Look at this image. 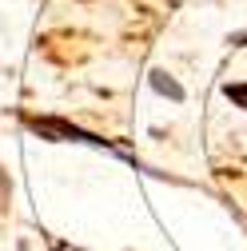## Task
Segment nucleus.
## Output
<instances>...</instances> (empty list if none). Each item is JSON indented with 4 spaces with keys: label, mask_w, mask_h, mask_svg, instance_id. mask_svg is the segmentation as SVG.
Instances as JSON below:
<instances>
[{
    "label": "nucleus",
    "mask_w": 247,
    "mask_h": 251,
    "mask_svg": "<svg viewBox=\"0 0 247 251\" xmlns=\"http://www.w3.org/2000/svg\"><path fill=\"white\" fill-rule=\"evenodd\" d=\"M20 124L28 132H36L40 140H52V144H92V148H112V140L96 136V132H88L80 128V124L64 120V116H32V112H24Z\"/></svg>",
    "instance_id": "1"
},
{
    "label": "nucleus",
    "mask_w": 247,
    "mask_h": 251,
    "mask_svg": "<svg viewBox=\"0 0 247 251\" xmlns=\"http://www.w3.org/2000/svg\"><path fill=\"white\" fill-rule=\"evenodd\" d=\"M148 84L156 88L160 96H168L172 104H183V100H188V92H183V84H179V80H175V76H172L168 68H151V72H148Z\"/></svg>",
    "instance_id": "2"
},
{
    "label": "nucleus",
    "mask_w": 247,
    "mask_h": 251,
    "mask_svg": "<svg viewBox=\"0 0 247 251\" xmlns=\"http://www.w3.org/2000/svg\"><path fill=\"white\" fill-rule=\"evenodd\" d=\"M223 96L235 104V108H243L247 112V80H235V84H223Z\"/></svg>",
    "instance_id": "3"
},
{
    "label": "nucleus",
    "mask_w": 247,
    "mask_h": 251,
    "mask_svg": "<svg viewBox=\"0 0 247 251\" xmlns=\"http://www.w3.org/2000/svg\"><path fill=\"white\" fill-rule=\"evenodd\" d=\"M231 44H235V48H247V32H235V36H231Z\"/></svg>",
    "instance_id": "4"
},
{
    "label": "nucleus",
    "mask_w": 247,
    "mask_h": 251,
    "mask_svg": "<svg viewBox=\"0 0 247 251\" xmlns=\"http://www.w3.org/2000/svg\"><path fill=\"white\" fill-rule=\"evenodd\" d=\"M80 4H92V0H80Z\"/></svg>",
    "instance_id": "5"
}]
</instances>
